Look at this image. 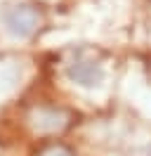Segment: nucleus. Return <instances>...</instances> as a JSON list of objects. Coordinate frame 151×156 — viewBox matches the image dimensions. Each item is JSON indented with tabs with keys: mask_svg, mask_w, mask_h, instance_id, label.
Here are the masks:
<instances>
[{
	"mask_svg": "<svg viewBox=\"0 0 151 156\" xmlns=\"http://www.w3.org/2000/svg\"><path fill=\"white\" fill-rule=\"evenodd\" d=\"M7 26L14 36L26 38V36H31L38 29V12L33 7H28V5H17L7 14Z\"/></svg>",
	"mask_w": 151,
	"mask_h": 156,
	"instance_id": "obj_2",
	"label": "nucleus"
},
{
	"mask_svg": "<svg viewBox=\"0 0 151 156\" xmlns=\"http://www.w3.org/2000/svg\"><path fill=\"white\" fill-rule=\"evenodd\" d=\"M66 73H68V78L73 83L83 85V88H97L104 80L102 66L97 62H92V59H76L73 64H68Z\"/></svg>",
	"mask_w": 151,
	"mask_h": 156,
	"instance_id": "obj_1",
	"label": "nucleus"
}]
</instances>
